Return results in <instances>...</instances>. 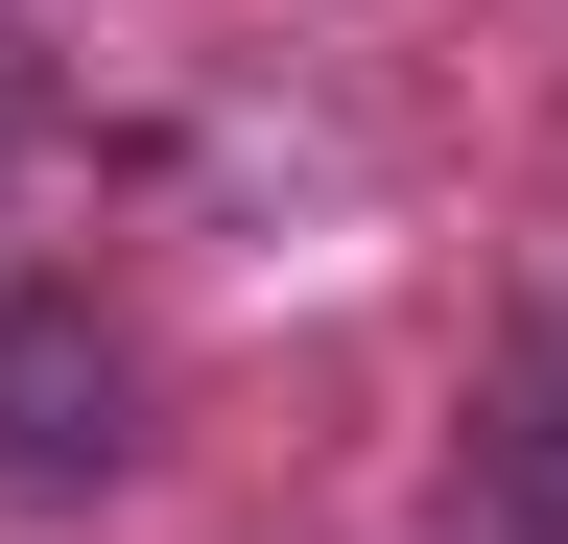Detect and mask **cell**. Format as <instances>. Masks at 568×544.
<instances>
[{
	"label": "cell",
	"mask_w": 568,
	"mask_h": 544,
	"mask_svg": "<svg viewBox=\"0 0 568 544\" xmlns=\"http://www.w3.org/2000/svg\"><path fill=\"white\" fill-rule=\"evenodd\" d=\"M450 521H474V544H568V308H521V331H497L474 450H450Z\"/></svg>",
	"instance_id": "2"
},
{
	"label": "cell",
	"mask_w": 568,
	"mask_h": 544,
	"mask_svg": "<svg viewBox=\"0 0 568 544\" xmlns=\"http://www.w3.org/2000/svg\"><path fill=\"white\" fill-rule=\"evenodd\" d=\"M119 450H142V356L71 285H24V308H0V497H95Z\"/></svg>",
	"instance_id": "1"
}]
</instances>
